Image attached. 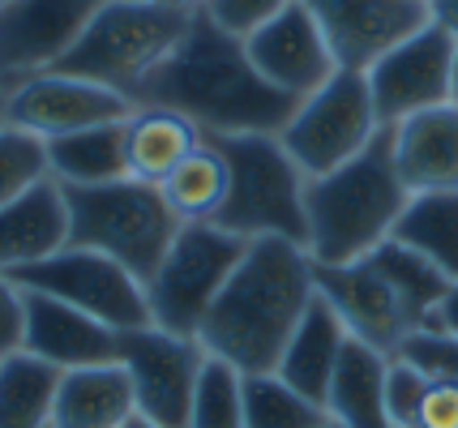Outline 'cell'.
Masks as SVG:
<instances>
[{"mask_svg":"<svg viewBox=\"0 0 458 428\" xmlns=\"http://www.w3.org/2000/svg\"><path fill=\"white\" fill-rule=\"evenodd\" d=\"M133 107L176 112L201 138H244L283 133L296 99L261 82L249 64L244 39L227 35L198 9L172 56L133 90Z\"/></svg>","mask_w":458,"mask_h":428,"instance_id":"cell-1","label":"cell"},{"mask_svg":"<svg viewBox=\"0 0 458 428\" xmlns=\"http://www.w3.org/2000/svg\"><path fill=\"white\" fill-rule=\"evenodd\" d=\"M318 296V265L304 245L249 240L219 300L198 330L206 356L236 373H275L296 334L300 317Z\"/></svg>","mask_w":458,"mask_h":428,"instance_id":"cell-2","label":"cell"},{"mask_svg":"<svg viewBox=\"0 0 458 428\" xmlns=\"http://www.w3.org/2000/svg\"><path fill=\"white\" fill-rule=\"evenodd\" d=\"M407 189L394 167V138L381 129L373 146L330 176L304 184V219H309V257L313 265H347L377 253L407 206Z\"/></svg>","mask_w":458,"mask_h":428,"instance_id":"cell-3","label":"cell"},{"mask_svg":"<svg viewBox=\"0 0 458 428\" xmlns=\"http://www.w3.org/2000/svg\"><path fill=\"white\" fill-rule=\"evenodd\" d=\"M227 164V202L215 227L240 240H309L304 219V172L283 150L279 133L206 138Z\"/></svg>","mask_w":458,"mask_h":428,"instance_id":"cell-4","label":"cell"},{"mask_svg":"<svg viewBox=\"0 0 458 428\" xmlns=\"http://www.w3.org/2000/svg\"><path fill=\"white\" fill-rule=\"evenodd\" d=\"M189 21L193 13L167 0H107L95 13V21L86 26L78 47L56 64V73L107 86L124 99H133V90L184 39Z\"/></svg>","mask_w":458,"mask_h":428,"instance_id":"cell-5","label":"cell"},{"mask_svg":"<svg viewBox=\"0 0 458 428\" xmlns=\"http://www.w3.org/2000/svg\"><path fill=\"white\" fill-rule=\"evenodd\" d=\"M64 206H69V245L112 257L141 283H150L163 253L184 227L172 214L163 189L133 176L95 189H64Z\"/></svg>","mask_w":458,"mask_h":428,"instance_id":"cell-6","label":"cell"},{"mask_svg":"<svg viewBox=\"0 0 458 428\" xmlns=\"http://www.w3.org/2000/svg\"><path fill=\"white\" fill-rule=\"evenodd\" d=\"M244 248H249V240H240V236H232V231H223L215 223L180 227L172 248L163 253L159 270L146 283L150 326L180 334V339H198L206 313L227 287L232 270L244 257Z\"/></svg>","mask_w":458,"mask_h":428,"instance_id":"cell-7","label":"cell"},{"mask_svg":"<svg viewBox=\"0 0 458 428\" xmlns=\"http://www.w3.org/2000/svg\"><path fill=\"white\" fill-rule=\"evenodd\" d=\"M377 133L381 121L373 95H369V78L339 69L318 95L296 103L279 142L292 155V164L304 172V180H318V176H330L335 167L352 164L356 155H364Z\"/></svg>","mask_w":458,"mask_h":428,"instance_id":"cell-8","label":"cell"},{"mask_svg":"<svg viewBox=\"0 0 458 428\" xmlns=\"http://www.w3.org/2000/svg\"><path fill=\"white\" fill-rule=\"evenodd\" d=\"M21 291H39L52 296L60 305L78 308L86 317H95L103 326L133 334V330L150 326V300H146V283L133 279L129 270L112 257H103L95 248H73L64 245L52 253L47 262H35L9 274Z\"/></svg>","mask_w":458,"mask_h":428,"instance_id":"cell-9","label":"cell"},{"mask_svg":"<svg viewBox=\"0 0 458 428\" xmlns=\"http://www.w3.org/2000/svg\"><path fill=\"white\" fill-rule=\"evenodd\" d=\"M454 64L458 43L445 30H437L433 21H424L416 35L394 43L364 73L381 129H394L420 112H433V107L454 99Z\"/></svg>","mask_w":458,"mask_h":428,"instance_id":"cell-10","label":"cell"},{"mask_svg":"<svg viewBox=\"0 0 458 428\" xmlns=\"http://www.w3.org/2000/svg\"><path fill=\"white\" fill-rule=\"evenodd\" d=\"M206 347L159 326L133 330L120 339V365L133 382L138 415L159 428H189L198 377L206 368Z\"/></svg>","mask_w":458,"mask_h":428,"instance_id":"cell-11","label":"cell"},{"mask_svg":"<svg viewBox=\"0 0 458 428\" xmlns=\"http://www.w3.org/2000/svg\"><path fill=\"white\" fill-rule=\"evenodd\" d=\"M107 0H13L0 9V99L26 78L52 73Z\"/></svg>","mask_w":458,"mask_h":428,"instance_id":"cell-12","label":"cell"},{"mask_svg":"<svg viewBox=\"0 0 458 428\" xmlns=\"http://www.w3.org/2000/svg\"><path fill=\"white\" fill-rule=\"evenodd\" d=\"M138 107L133 99H124L107 86L81 82L69 73H39V78H26L13 90H4V116L13 129L35 133L39 142L52 138H69L81 129H99V124H120L129 121Z\"/></svg>","mask_w":458,"mask_h":428,"instance_id":"cell-13","label":"cell"},{"mask_svg":"<svg viewBox=\"0 0 458 428\" xmlns=\"http://www.w3.org/2000/svg\"><path fill=\"white\" fill-rule=\"evenodd\" d=\"M244 52H249V64L258 69L261 82L275 86L279 95L296 103L318 95L321 86L339 73V61L321 35V26L300 0H292L275 21L253 30L244 39Z\"/></svg>","mask_w":458,"mask_h":428,"instance_id":"cell-14","label":"cell"},{"mask_svg":"<svg viewBox=\"0 0 458 428\" xmlns=\"http://www.w3.org/2000/svg\"><path fill=\"white\" fill-rule=\"evenodd\" d=\"M330 43L339 69L369 73L373 64L428 21L420 0H300Z\"/></svg>","mask_w":458,"mask_h":428,"instance_id":"cell-15","label":"cell"},{"mask_svg":"<svg viewBox=\"0 0 458 428\" xmlns=\"http://www.w3.org/2000/svg\"><path fill=\"white\" fill-rule=\"evenodd\" d=\"M318 296L339 313L352 339L381 356H399L416 334V322L407 317L394 287L381 279V270L369 257L347 265H318Z\"/></svg>","mask_w":458,"mask_h":428,"instance_id":"cell-16","label":"cell"},{"mask_svg":"<svg viewBox=\"0 0 458 428\" xmlns=\"http://www.w3.org/2000/svg\"><path fill=\"white\" fill-rule=\"evenodd\" d=\"M21 308H26L21 351L47 360V365L60 368V373L120 365V339H124L120 330L103 326L95 317L60 305L52 296H39V291H21Z\"/></svg>","mask_w":458,"mask_h":428,"instance_id":"cell-17","label":"cell"},{"mask_svg":"<svg viewBox=\"0 0 458 428\" xmlns=\"http://www.w3.org/2000/svg\"><path fill=\"white\" fill-rule=\"evenodd\" d=\"M394 167L403 189L416 193H458V103H441L390 129Z\"/></svg>","mask_w":458,"mask_h":428,"instance_id":"cell-18","label":"cell"},{"mask_svg":"<svg viewBox=\"0 0 458 428\" xmlns=\"http://www.w3.org/2000/svg\"><path fill=\"white\" fill-rule=\"evenodd\" d=\"M69 245V206L56 180H43L26 197L0 210V274L47 262Z\"/></svg>","mask_w":458,"mask_h":428,"instance_id":"cell-19","label":"cell"},{"mask_svg":"<svg viewBox=\"0 0 458 428\" xmlns=\"http://www.w3.org/2000/svg\"><path fill=\"white\" fill-rule=\"evenodd\" d=\"M347 339H352V334H347V326L339 322V313L326 305L321 296H313V305L300 317L296 334H292V343H287V351H283V360L275 373H279L292 390H300L304 399H313V403L326 407V390L335 382V368H339V360H343Z\"/></svg>","mask_w":458,"mask_h":428,"instance_id":"cell-20","label":"cell"},{"mask_svg":"<svg viewBox=\"0 0 458 428\" xmlns=\"http://www.w3.org/2000/svg\"><path fill=\"white\" fill-rule=\"evenodd\" d=\"M133 415L138 399L124 365L73 368L60 377L52 428H124Z\"/></svg>","mask_w":458,"mask_h":428,"instance_id":"cell-21","label":"cell"},{"mask_svg":"<svg viewBox=\"0 0 458 428\" xmlns=\"http://www.w3.org/2000/svg\"><path fill=\"white\" fill-rule=\"evenodd\" d=\"M394 356H381L360 339H347L335 382L326 390L330 424L339 428H390L386 415V365Z\"/></svg>","mask_w":458,"mask_h":428,"instance_id":"cell-22","label":"cell"},{"mask_svg":"<svg viewBox=\"0 0 458 428\" xmlns=\"http://www.w3.org/2000/svg\"><path fill=\"white\" fill-rule=\"evenodd\" d=\"M206 142L193 124L176 116V112H163V107H138L129 121H124V150H129V176L141 184H155L159 189L172 172H176L198 146Z\"/></svg>","mask_w":458,"mask_h":428,"instance_id":"cell-23","label":"cell"},{"mask_svg":"<svg viewBox=\"0 0 458 428\" xmlns=\"http://www.w3.org/2000/svg\"><path fill=\"white\" fill-rule=\"evenodd\" d=\"M47 172L60 189H95V184L129 180V150H124V121L81 129L69 138H52Z\"/></svg>","mask_w":458,"mask_h":428,"instance_id":"cell-24","label":"cell"},{"mask_svg":"<svg viewBox=\"0 0 458 428\" xmlns=\"http://www.w3.org/2000/svg\"><path fill=\"white\" fill-rule=\"evenodd\" d=\"M411 253H420L428 265L458 283V193H416L407 197L394 236Z\"/></svg>","mask_w":458,"mask_h":428,"instance_id":"cell-25","label":"cell"},{"mask_svg":"<svg viewBox=\"0 0 458 428\" xmlns=\"http://www.w3.org/2000/svg\"><path fill=\"white\" fill-rule=\"evenodd\" d=\"M60 368L30 351L0 360V428H52L60 390Z\"/></svg>","mask_w":458,"mask_h":428,"instance_id":"cell-26","label":"cell"},{"mask_svg":"<svg viewBox=\"0 0 458 428\" xmlns=\"http://www.w3.org/2000/svg\"><path fill=\"white\" fill-rule=\"evenodd\" d=\"M159 189L180 223H215L227 202V164L215 146L201 142Z\"/></svg>","mask_w":458,"mask_h":428,"instance_id":"cell-27","label":"cell"},{"mask_svg":"<svg viewBox=\"0 0 458 428\" xmlns=\"http://www.w3.org/2000/svg\"><path fill=\"white\" fill-rule=\"evenodd\" d=\"M369 262L381 270V279L394 287V296L403 300L407 317L416 322V334L428 326V317L437 313V305L445 300L450 291V279L441 274L437 265H428L420 253H411L399 240H386L377 253H369Z\"/></svg>","mask_w":458,"mask_h":428,"instance_id":"cell-28","label":"cell"},{"mask_svg":"<svg viewBox=\"0 0 458 428\" xmlns=\"http://www.w3.org/2000/svg\"><path fill=\"white\" fill-rule=\"evenodd\" d=\"M244 428H330V411L292 390L279 373H249Z\"/></svg>","mask_w":458,"mask_h":428,"instance_id":"cell-29","label":"cell"},{"mask_svg":"<svg viewBox=\"0 0 458 428\" xmlns=\"http://www.w3.org/2000/svg\"><path fill=\"white\" fill-rule=\"evenodd\" d=\"M189 428H244V373L210 356L198 377Z\"/></svg>","mask_w":458,"mask_h":428,"instance_id":"cell-30","label":"cell"},{"mask_svg":"<svg viewBox=\"0 0 458 428\" xmlns=\"http://www.w3.org/2000/svg\"><path fill=\"white\" fill-rule=\"evenodd\" d=\"M52 180L47 172V146L26 129H0V210L26 197L30 189Z\"/></svg>","mask_w":458,"mask_h":428,"instance_id":"cell-31","label":"cell"},{"mask_svg":"<svg viewBox=\"0 0 458 428\" xmlns=\"http://www.w3.org/2000/svg\"><path fill=\"white\" fill-rule=\"evenodd\" d=\"M428 390V373L411 365L407 356H394L386 365V415L390 428H416L420 424V403Z\"/></svg>","mask_w":458,"mask_h":428,"instance_id":"cell-32","label":"cell"},{"mask_svg":"<svg viewBox=\"0 0 458 428\" xmlns=\"http://www.w3.org/2000/svg\"><path fill=\"white\" fill-rule=\"evenodd\" d=\"M292 0H210L201 13L223 26L227 35H236V39H249L253 30H261L266 21H275L287 9Z\"/></svg>","mask_w":458,"mask_h":428,"instance_id":"cell-33","label":"cell"},{"mask_svg":"<svg viewBox=\"0 0 458 428\" xmlns=\"http://www.w3.org/2000/svg\"><path fill=\"white\" fill-rule=\"evenodd\" d=\"M399 356H407L411 365H420L428 377H445V382H454L458 386V343L454 339H445V334H411L407 347H403Z\"/></svg>","mask_w":458,"mask_h":428,"instance_id":"cell-34","label":"cell"},{"mask_svg":"<svg viewBox=\"0 0 458 428\" xmlns=\"http://www.w3.org/2000/svg\"><path fill=\"white\" fill-rule=\"evenodd\" d=\"M21 334H26V308H21V287L0 274V360L21 351Z\"/></svg>","mask_w":458,"mask_h":428,"instance_id":"cell-35","label":"cell"},{"mask_svg":"<svg viewBox=\"0 0 458 428\" xmlns=\"http://www.w3.org/2000/svg\"><path fill=\"white\" fill-rule=\"evenodd\" d=\"M416 428H458V386L445 377H428Z\"/></svg>","mask_w":458,"mask_h":428,"instance_id":"cell-36","label":"cell"},{"mask_svg":"<svg viewBox=\"0 0 458 428\" xmlns=\"http://www.w3.org/2000/svg\"><path fill=\"white\" fill-rule=\"evenodd\" d=\"M424 334H445V339H454V343H458V283H450L445 300H441L437 313L428 317Z\"/></svg>","mask_w":458,"mask_h":428,"instance_id":"cell-37","label":"cell"},{"mask_svg":"<svg viewBox=\"0 0 458 428\" xmlns=\"http://www.w3.org/2000/svg\"><path fill=\"white\" fill-rule=\"evenodd\" d=\"M424 13H428V21H433L437 30H445V35L458 43V0H428Z\"/></svg>","mask_w":458,"mask_h":428,"instance_id":"cell-38","label":"cell"},{"mask_svg":"<svg viewBox=\"0 0 458 428\" xmlns=\"http://www.w3.org/2000/svg\"><path fill=\"white\" fill-rule=\"evenodd\" d=\"M167 4H176V9H189V13H198V9H206L210 0H167Z\"/></svg>","mask_w":458,"mask_h":428,"instance_id":"cell-39","label":"cell"},{"mask_svg":"<svg viewBox=\"0 0 458 428\" xmlns=\"http://www.w3.org/2000/svg\"><path fill=\"white\" fill-rule=\"evenodd\" d=\"M124 428H159V424H150V420H141V415H133V420H129Z\"/></svg>","mask_w":458,"mask_h":428,"instance_id":"cell-40","label":"cell"},{"mask_svg":"<svg viewBox=\"0 0 458 428\" xmlns=\"http://www.w3.org/2000/svg\"><path fill=\"white\" fill-rule=\"evenodd\" d=\"M0 129H9V116H4V99H0Z\"/></svg>","mask_w":458,"mask_h":428,"instance_id":"cell-41","label":"cell"},{"mask_svg":"<svg viewBox=\"0 0 458 428\" xmlns=\"http://www.w3.org/2000/svg\"><path fill=\"white\" fill-rule=\"evenodd\" d=\"M450 103H458V64H454V99H450Z\"/></svg>","mask_w":458,"mask_h":428,"instance_id":"cell-42","label":"cell"},{"mask_svg":"<svg viewBox=\"0 0 458 428\" xmlns=\"http://www.w3.org/2000/svg\"><path fill=\"white\" fill-rule=\"evenodd\" d=\"M9 4H13V0H0V9H9Z\"/></svg>","mask_w":458,"mask_h":428,"instance_id":"cell-43","label":"cell"},{"mask_svg":"<svg viewBox=\"0 0 458 428\" xmlns=\"http://www.w3.org/2000/svg\"><path fill=\"white\" fill-rule=\"evenodd\" d=\"M420 4H428V0H420Z\"/></svg>","mask_w":458,"mask_h":428,"instance_id":"cell-44","label":"cell"},{"mask_svg":"<svg viewBox=\"0 0 458 428\" xmlns=\"http://www.w3.org/2000/svg\"><path fill=\"white\" fill-rule=\"evenodd\" d=\"M330 428H339V424H330Z\"/></svg>","mask_w":458,"mask_h":428,"instance_id":"cell-45","label":"cell"}]
</instances>
